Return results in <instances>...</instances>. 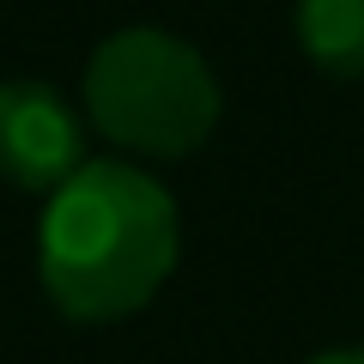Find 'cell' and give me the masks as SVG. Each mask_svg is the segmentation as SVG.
<instances>
[{
	"instance_id": "obj_2",
	"label": "cell",
	"mask_w": 364,
	"mask_h": 364,
	"mask_svg": "<svg viewBox=\"0 0 364 364\" xmlns=\"http://www.w3.org/2000/svg\"><path fill=\"white\" fill-rule=\"evenodd\" d=\"M219 79L195 43L158 25L109 31L85 61V116L140 158H182L219 128Z\"/></svg>"
},
{
	"instance_id": "obj_5",
	"label": "cell",
	"mask_w": 364,
	"mask_h": 364,
	"mask_svg": "<svg viewBox=\"0 0 364 364\" xmlns=\"http://www.w3.org/2000/svg\"><path fill=\"white\" fill-rule=\"evenodd\" d=\"M310 364H364V346H340V352H322V358Z\"/></svg>"
},
{
	"instance_id": "obj_3",
	"label": "cell",
	"mask_w": 364,
	"mask_h": 364,
	"mask_svg": "<svg viewBox=\"0 0 364 364\" xmlns=\"http://www.w3.org/2000/svg\"><path fill=\"white\" fill-rule=\"evenodd\" d=\"M85 164V116L55 85L6 79L0 85V176L31 195H55Z\"/></svg>"
},
{
	"instance_id": "obj_4",
	"label": "cell",
	"mask_w": 364,
	"mask_h": 364,
	"mask_svg": "<svg viewBox=\"0 0 364 364\" xmlns=\"http://www.w3.org/2000/svg\"><path fill=\"white\" fill-rule=\"evenodd\" d=\"M298 43L322 73L364 79V0H298Z\"/></svg>"
},
{
	"instance_id": "obj_1",
	"label": "cell",
	"mask_w": 364,
	"mask_h": 364,
	"mask_svg": "<svg viewBox=\"0 0 364 364\" xmlns=\"http://www.w3.org/2000/svg\"><path fill=\"white\" fill-rule=\"evenodd\" d=\"M182 255V213L140 164L91 158L49 195L37 279L67 322H128L164 291Z\"/></svg>"
}]
</instances>
